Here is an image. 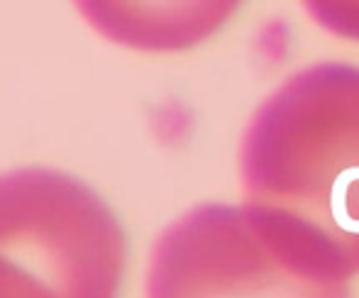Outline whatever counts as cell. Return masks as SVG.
Wrapping results in <instances>:
<instances>
[{
  "instance_id": "cell-1",
  "label": "cell",
  "mask_w": 359,
  "mask_h": 298,
  "mask_svg": "<svg viewBox=\"0 0 359 298\" xmlns=\"http://www.w3.org/2000/svg\"><path fill=\"white\" fill-rule=\"evenodd\" d=\"M242 184L250 205L357 274L359 67L318 64L291 76L247 130Z\"/></svg>"
},
{
  "instance_id": "cell-2",
  "label": "cell",
  "mask_w": 359,
  "mask_h": 298,
  "mask_svg": "<svg viewBox=\"0 0 359 298\" xmlns=\"http://www.w3.org/2000/svg\"><path fill=\"white\" fill-rule=\"evenodd\" d=\"M128 237L108 203L67 171L0 174V298H118Z\"/></svg>"
},
{
  "instance_id": "cell-3",
  "label": "cell",
  "mask_w": 359,
  "mask_h": 298,
  "mask_svg": "<svg viewBox=\"0 0 359 298\" xmlns=\"http://www.w3.org/2000/svg\"><path fill=\"white\" fill-rule=\"evenodd\" d=\"M350 276L257 205H198L154 245L147 298H347Z\"/></svg>"
},
{
  "instance_id": "cell-4",
  "label": "cell",
  "mask_w": 359,
  "mask_h": 298,
  "mask_svg": "<svg viewBox=\"0 0 359 298\" xmlns=\"http://www.w3.org/2000/svg\"><path fill=\"white\" fill-rule=\"evenodd\" d=\"M88 20L115 42L142 49H179L196 44L215 32L217 25L237 10L235 3H194V5H81Z\"/></svg>"
},
{
  "instance_id": "cell-5",
  "label": "cell",
  "mask_w": 359,
  "mask_h": 298,
  "mask_svg": "<svg viewBox=\"0 0 359 298\" xmlns=\"http://www.w3.org/2000/svg\"><path fill=\"white\" fill-rule=\"evenodd\" d=\"M306 8L330 32L359 39V3H308Z\"/></svg>"
}]
</instances>
